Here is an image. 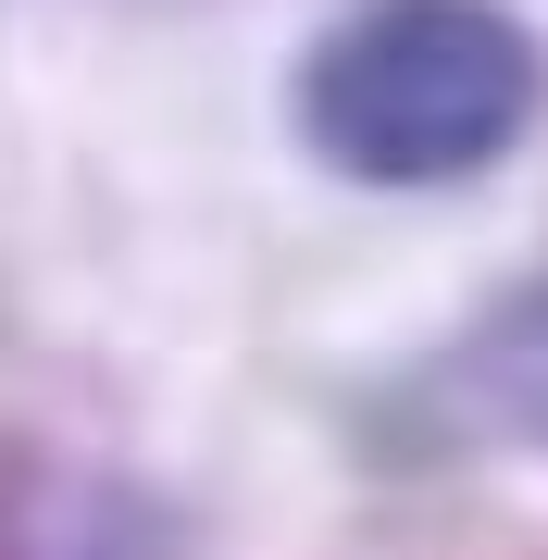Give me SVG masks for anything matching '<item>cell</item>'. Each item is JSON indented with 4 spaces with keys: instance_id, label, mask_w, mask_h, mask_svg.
I'll list each match as a JSON object with an SVG mask.
<instances>
[{
    "instance_id": "7a4b0ae2",
    "label": "cell",
    "mask_w": 548,
    "mask_h": 560,
    "mask_svg": "<svg viewBox=\"0 0 548 560\" xmlns=\"http://www.w3.org/2000/svg\"><path fill=\"white\" fill-rule=\"evenodd\" d=\"M411 399H424V423L448 448H524V460H548V261L511 275L499 300L424 361Z\"/></svg>"
},
{
    "instance_id": "6da1fadb",
    "label": "cell",
    "mask_w": 548,
    "mask_h": 560,
    "mask_svg": "<svg viewBox=\"0 0 548 560\" xmlns=\"http://www.w3.org/2000/svg\"><path fill=\"white\" fill-rule=\"evenodd\" d=\"M548 50L511 0H349L287 75L300 150L349 187H474L536 138Z\"/></svg>"
},
{
    "instance_id": "3957f363",
    "label": "cell",
    "mask_w": 548,
    "mask_h": 560,
    "mask_svg": "<svg viewBox=\"0 0 548 560\" xmlns=\"http://www.w3.org/2000/svg\"><path fill=\"white\" fill-rule=\"evenodd\" d=\"M0 560H187L175 511L113 474H25L0 511Z\"/></svg>"
}]
</instances>
